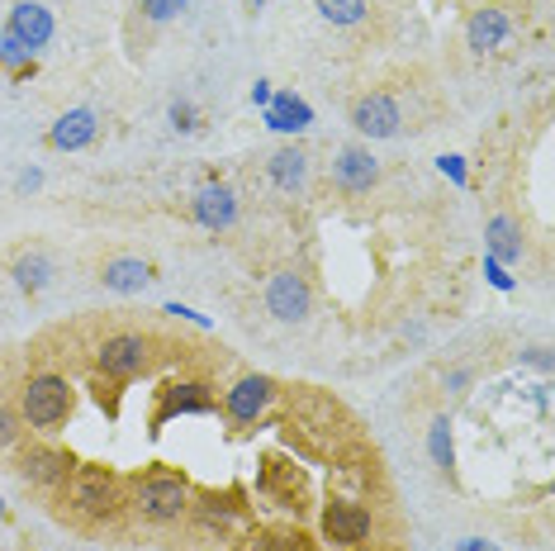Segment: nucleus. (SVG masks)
Returning <instances> with one entry per match:
<instances>
[{
    "label": "nucleus",
    "instance_id": "nucleus-1",
    "mask_svg": "<svg viewBox=\"0 0 555 551\" xmlns=\"http://www.w3.org/2000/svg\"><path fill=\"white\" fill-rule=\"evenodd\" d=\"M57 504H62L57 509L62 518H72L77 528H105L124 509V485L100 466H77L72 480L57 490Z\"/></svg>",
    "mask_w": 555,
    "mask_h": 551
},
{
    "label": "nucleus",
    "instance_id": "nucleus-2",
    "mask_svg": "<svg viewBox=\"0 0 555 551\" xmlns=\"http://www.w3.org/2000/svg\"><path fill=\"white\" fill-rule=\"evenodd\" d=\"M124 504H129L143 523H153V528H171V523H181L185 513H191L195 495H191V485H185V475L157 466V471L138 475V480L129 485Z\"/></svg>",
    "mask_w": 555,
    "mask_h": 551
},
{
    "label": "nucleus",
    "instance_id": "nucleus-3",
    "mask_svg": "<svg viewBox=\"0 0 555 551\" xmlns=\"http://www.w3.org/2000/svg\"><path fill=\"white\" fill-rule=\"evenodd\" d=\"M72 409H77V390H72L67 375L57 371H34L29 381L20 385V423H29V428L39 433H57L62 423L72 419Z\"/></svg>",
    "mask_w": 555,
    "mask_h": 551
},
{
    "label": "nucleus",
    "instance_id": "nucleus-4",
    "mask_svg": "<svg viewBox=\"0 0 555 551\" xmlns=\"http://www.w3.org/2000/svg\"><path fill=\"white\" fill-rule=\"evenodd\" d=\"M153 353H157V343L147 333H133V329L109 333L95 347V371H100V381H133V375L153 371V361H157Z\"/></svg>",
    "mask_w": 555,
    "mask_h": 551
},
{
    "label": "nucleus",
    "instance_id": "nucleus-5",
    "mask_svg": "<svg viewBox=\"0 0 555 551\" xmlns=\"http://www.w3.org/2000/svg\"><path fill=\"white\" fill-rule=\"evenodd\" d=\"M72 471H77V457L62 452V447H53V443H34V447L20 452L24 485H39V490H48V495H57L62 485L72 480Z\"/></svg>",
    "mask_w": 555,
    "mask_h": 551
},
{
    "label": "nucleus",
    "instance_id": "nucleus-6",
    "mask_svg": "<svg viewBox=\"0 0 555 551\" xmlns=\"http://www.w3.org/2000/svg\"><path fill=\"white\" fill-rule=\"evenodd\" d=\"M267 309L281 323H305L309 309H313V291H309V276L299 267H281L271 271L267 281Z\"/></svg>",
    "mask_w": 555,
    "mask_h": 551
},
{
    "label": "nucleus",
    "instance_id": "nucleus-7",
    "mask_svg": "<svg viewBox=\"0 0 555 551\" xmlns=\"http://www.w3.org/2000/svg\"><path fill=\"white\" fill-rule=\"evenodd\" d=\"M275 395H281V385H275L271 375H243V381H233L229 390H223V413L247 428V423H257L261 413L275 405Z\"/></svg>",
    "mask_w": 555,
    "mask_h": 551
},
{
    "label": "nucleus",
    "instance_id": "nucleus-8",
    "mask_svg": "<svg viewBox=\"0 0 555 551\" xmlns=\"http://www.w3.org/2000/svg\"><path fill=\"white\" fill-rule=\"evenodd\" d=\"M351 129L365 138H395L403 129V110L389 91H365L357 105H351Z\"/></svg>",
    "mask_w": 555,
    "mask_h": 551
},
{
    "label": "nucleus",
    "instance_id": "nucleus-9",
    "mask_svg": "<svg viewBox=\"0 0 555 551\" xmlns=\"http://www.w3.org/2000/svg\"><path fill=\"white\" fill-rule=\"evenodd\" d=\"M333 185L343 195H371L380 185V162L371 157V148H343L333 157Z\"/></svg>",
    "mask_w": 555,
    "mask_h": 551
},
{
    "label": "nucleus",
    "instance_id": "nucleus-10",
    "mask_svg": "<svg viewBox=\"0 0 555 551\" xmlns=\"http://www.w3.org/2000/svg\"><path fill=\"white\" fill-rule=\"evenodd\" d=\"M508 34H513L508 5H485L470 15V24H465V48H470L475 57H494L499 48L508 43Z\"/></svg>",
    "mask_w": 555,
    "mask_h": 551
},
{
    "label": "nucleus",
    "instance_id": "nucleus-11",
    "mask_svg": "<svg viewBox=\"0 0 555 551\" xmlns=\"http://www.w3.org/2000/svg\"><path fill=\"white\" fill-rule=\"evenodd\" d=\"M214 409V390L205 381H171L162 390V405L153 413V428H167L176 413H209Z\"/></svg>",
    "mask_w": 555,
    "mask_h": 551
},
{
    "label": "nucleus",
    "instance_id": "nucleus-12",
    "mask_svg": "<svg viewBox=\"0 0 555 551\" xmlns=\"http://www.w3.org/2000/svg\"><path fill=\"white\" fill-rule=\"evenodd\" d=\"M10 281H15V291L20 295H43L48 285H53V257H48V247L39 243H29V247H20L15 257H10Z\"/></svg>",
    "mask_w": 555,
    "mask_h": 551
},
{
    "label": "nucleus",
    "instance_id": "nucleus-13",
    "mask_svg": "<svg viewBox=\"0 0 555 551\" xmlns=\"http://www.w3.org/2000/svg\"><path fill=\"white\" fill-rule=\"evenodd\" d=\"M323 533H327V542H337V547H361L365 537H371V513L361 504H347V499H333V504L323 509Z\"/></svg>",
    "mask_w": 555,
    "mask_h": 551
},
{
    "label": "nucleus",
    "instance_id": "nucleus-14",
    "mask_svg": "<svg viewBox=\"0 0 555 551\" xmlns=\"http://www.w3.org/2000/svg\"><path fill=\"white\" fill-rule=\"evenodd\" d=\"M95 281L105 285V291H115V295H138V291H147V285H153V261L129 257V253L105 257V261H100Z\"/></svg>",
    "mask_w": 555,
    "mask_h": 551
},
{
    "label": "nucleus",
    "instance_id": "nucleus-15",
    "mask_svg": "<svg viewBox=\"0 0 555 551\" xmlns=\"http://www.w3.org/2000/svg\"><path fill=\"white\" fill-rule=\"evenodd\" d=\"M191 215L205 223L209 233H223V229H233V223H237V195L229 191V185L209 181V185H199V191H195Z\"/></svg>",
    "mask_w": 555,
    "mask_h": 551
},
{
    "label": "nucleus",
    "instance_id": "nucleus-16",
    "mask_svg": "<svg viewBox=\"0 0 555 551\" xmlns=\"http://www.w3.org/2000/svg\"><path fill=\"white\" fill-rule=\"evenodd\" d=\"M95 133H100L95 110H67V115L48 129V148H57V153H77V148L95 143Z\"/></svg>",
    "mask_w": 555,
    "mask_h": 551
},
{
    "label": "nucleus",
    "instance_id": "nucleus-17",
    "mask_svg": "<svg viewBox=\"0 0 555 551\" xmlns=\"http://www.w3.org/2000/svg\"><path fill=\"white\" fill-rule=\"evenodd\" d=\"M10 39H20L24 48H43L53 39V15L39 5V0H20L15 10H10Z\"/></svg>",
    "mask_w": 555,
    "mask_h": 551
},
{
    "label": "nucleus",
    "instance_id": "nucleus-18",
    "mask_svg": "<svg viewBox=\"0 0 555 551\" xmlns=\"http://www.w3.org/2000/svg\"><path fill=\"white\" fill-rule=\"evenodd\" d=\"M267 171H271L275 191L299 195V191H305V181H309V157H305V148H275L271 162H267Z\"/></svg>",
    "mask_w": 555,
    "mask_h": 551
},
{
    "label": "nucleus",
    "instance_id": "nucleus-19",
    "mask_svg": "<svg viewBox=\"0 0 555 551\" xmlns=\"http://www.w3.org/2000/svg\"><path fill=\"white\" fill-rule=\"evenodd\" d=\"M485 238H489V253H494V257H503V261H517V257H522V233H517V223H513L508 215H494V219H489Z\"/></svg>",
    "mask_w": 555,
    "mask_h": 551
},
{
    "label": "nucleus",
    "instance_id": "nucleus-20",
    "mask_svg": "<svg viewBox=\"0 0 555 551\" xmlns=\"http://www.w3.org/2000/svg\"><path fill=\"white\" fill-rule=\"evenodd\" d=\"M319 5V15L327 20V24H343V29H351V24H361L365 20V0H313Z\"/></svg>",
    "mask_w": 555,
    "mask_h": 551
},
{
    "label": "nucleus",
    "instance_id": "nucleus-21",
    "mask_svg": "<svg viewBox=\"0 0 555 551\" xmlns=\"http://www.w3.org/2000/svg\"><path fill=\"white\" fill-rule=\"evenodd\" d=\"M199 513V523L205 528H229L233 523V504H229V495H199V504H191Z\"/></svg>",
    "mask_w": 555,
    "mask_h": 551
},
{
    "label": "nucleus",
    "instance_id": "nucleus-22",
    "mask_svg": "<svg viewBox=\"0 0 555 551\" xmlns=\"http://www.w3.org/2000/svg\"><path fill=\"white\" fill-rule=\"evenodd\" d=\"M427 452H433V461L441 471H451V419L447 413L433 419V428H427Z\"/></svg>",
    "mask_w": 555,
    "mask_h": 551
},
{
    "label": "nucleus",
    "instance_id": "nucleus-23",
    "mask_svg": "<svg viewBox=\"0 0 555 551\" xmlns=\"http://www.w3.org/2000/svg\"><path fill=\"white\" fill-rule=\"evenodd\" d=\"M309 124V110L299 105L295 95H281L275 100V110H271V129H305Z\"/></svg>",
    "mask_w": 555,
    "mask_h": 551
},
{
    "label": "nucleus",
    "instance_id": "nucleus-24",
    "mask_svg": "<svg viewBox=\"0 0 555 551\" xmlns=\"http://www.w3.org/2000/svg\"><path fill=\"white\" fill-rule=\"evenodd\" d=\"M138 10L147 15V24H167L185 10V0H138Z\"/></svg>",
    "mask_w": 555,
    "mask_h": 551
},
{
    "label": "nucleus",
    "instance_id": "nucleus-25",
    "mask_svg": "<svg viewBox=\"0 0 555 551\" xmlns=\"http://www.w3.org/2000/svg\"><path fill=\"white\" fill-rule=\"evenodd\" d=\"M20 433H24V423H20V413L10 409V405H0V452H10V447L20 443Z\"/></svg>",
    "mask_w": 555,
    "mask_h": 551
},
{
    "label": "nucleus",
    "instance_id": "nucleus-26",
    "mask_svg": "<svg viewBox=\"0 0 555 551\" xmlns=\"http://www.w3.org/2000/svg\"><path fill=\"white\" fill-rule=\"evenodd\" d=\"M247 551H309V542L299 533L295 537H257Z\"/></svg>",
    "mask_w": 555,
    "mask_h": 551
},
{
    "label": "nucleus",
    "instance_id": "nucleus-27",
    "mask_svg": "<svg viewBox=\"0 0 555 551\" xmlns=\"http://www.w3.org/2000/svg\"><path fill=\"white\" fill-rule=\"evenodd\" d=\"M171 124H176L181 133H195V129H199V110L191 105V100H181V105H171Z\"/></svg>",
    "mask_w": 555,
    "mask_h": 551
},
{
    "label": "nucleus",
    "instance_id": "nucleus-28",
    "mask_svg": "<svg viewBox=\"0 0 555 551\" xmlns=\"http://www.w3.org/2000/svg\"><path fill=\"white\" fill-rule=\"evenodd\" d=\"M24 57H29V48L5 34V43H0V62H24Z\"/></svg>",
    "mask_w": 555,
    "mask_h": 551
},
{
    "label": "nucleus",
    "instance_id": "nucleus-29",
    "mask_svg": "<svg viewBox=\"0 0 555 551\" xmlns=\"http://www.w3.org/2000/svg\"><path fill=\"white\" fill-rule=\"evenodd\" d=\"M461 551H494V547H479V542H461Z\"/></svg>",
    "mask_w": 555,
    "mask_h": 551
},
{
    "label": "nucleus",
    "instance_id": "nucleus-30",
    "mask_svg": "<svg viewBox=\"0 0 555 551\" xmlns=\"http://www.w3.org/2000/svg\"><path fill=\"white\" fill-rule=\"evenodd\" d=\"M0 523H5V499H0Z\"/></svg>",
    "mask_w": 555,
    "mask_h": 551
}]
</instances>
